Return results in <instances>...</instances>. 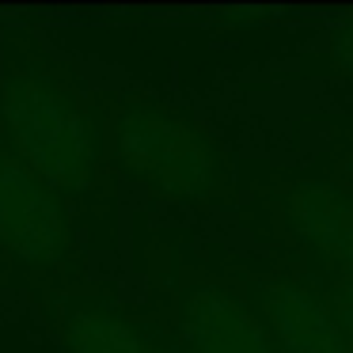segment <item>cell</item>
Returning <instances> with one entry per match:
<instances>
[{
    "label": "cell",
    "mask_w": 353,
    "mask_h": 353,
    "mask_svg": "<svg viewBox=\"0 0 353 353\" xmlns=\"http://www.w3.org/2000/svg\"><path fill=\"white\" fill-rule=\"evenodd\" d=\"M107 110L84 103L50 61L12 50L0 80V137L65 201L99 190Z\"/></svg>",
    "instance_id": "1"
},
{
    "label": "cell",
    "mask_w": 353,
    "mask_h": 353,
    "mask_svg": "<svg viewBox=\"0 0 353 353\" xmlns=\"http://www.w3.org/2000/svg\"><path fill=\"white\" fill-rule=\"evenodd\" d=\"M110 160L125 179L190 205L228 190L224 148L186 114L156 103H125L114 114Z\"/></svg>",
    "instance_id": "2"
},
{
    "label": "cell",
    "mask_w": 353,
    "mask_h": 353,
    "mask_svg": "<svg viewBox=\"0 0 353 353\" xmlns=\"http://www.w3.org/2000/svg\"><path fill=\"white\" fill-rule=\"evenodd\" d=\"M0 254L16 281L57 277L72 262L69 201L0 137Z\"/></svg>",
    "instance_id": "3"
},
{
    "label": "cell",
    "mask_w": 353,
    "mask_h": 353,
    "mask_svg": "<svg viewBox=\"0 0 353 353\" xmlns=\"http://www.w3.org/2000/svg\"><path fill=\"white\" fill-rule=\"evenodd\" d=\"M270 205L300 262L353 274V190L330 171H296L270 190Z\"/></svg>",
    "instance_id": "4"
},
{
    "label": "cell",
    "mask_w": 353,
    "mask_h": 353,
    "mask_svg": "<svg viewBox=\"0 0 353 353\" xmlns=\"http://www.w3.org/2000/svg\"><path fill=\"white\" fill-rule=\"evenodd\" d=\"M243 300L262 323L274 353H353L338 319L300 270L247 274Z\"/></svg>",
    "instance_id": "5"
},
{
    "label": "cell",
    "mask_w": 353,
    "mask_h": 353,
    "mask_svg": "<svg viewBox=\"0 0 353 353\" xmlns=\"http://www.w3.org/2000/svg\"><path fill=\"white\" fill-rule=\"evenodd\" d=\"M171 334L186 353H274L247 300L213 277H190L179 285Z\"/></svg>",
    "instance_id": "6"
},
{
    "label": "cell",
    "mask_w": 353,
    "mask_h": 353,
    "mask_svg": "<svg viewBox=\"0 0 353 353\" xmlns=\"http://www.w3.org/2000/svg\"><path fill=\"white\" fill-rule=\"evenodd\" d=\"M54 323L65 353H171L175 334L156 319H137L95 292H57Z\"/></svg>",
    "instance_id": "7"
},
{
    "label": "cell",
    "mask_w": 353,
    "mask_h": 353,
    "mask_svg": "<svg viewBox=\"0 0 353 353\" xmlns=\"http://www.w3.org/2000/svg\"><path fill=\"white\" fill-rule=\"evenodd\" d=\"M296 270L304 274V281L323 296V304L330 307V315L338 319V327H342L345 342H350V350H353V274L319 266V262H300Z\"/></svg>",
    "instance_id": "8"
},
{
    "label": "cell",
    "mask_w": 353,
    "mask_h": 353,
    "mask_svg": "<svg viewBox=\"0 0 353 353\" xmlns=\"http://www.w3.org/2000/svg\"><path fill=\"white\" fill-rule=\"evenodd\" d=\"M330 69L353 77V19L334 27V34H330Z\"/></svg>",
    "instance_id": "9"
},
{
    "label": "cell",
    "mask_w": 353,
    "mask_h": 353,
    "mask_svg": "<svg viewBox=\"0 0 353 353\" xmlns=\"http://www.w3.org/2000/svg\"><path fill=\"white\" fill-rule=\"evenodd\" d=\"M338 171H342V186L353 190V130L338 141Z\"/></svg>",
    "instance_id": "10"
},
{
    "label": "cell",
    "mask_w": 353,
    "mask_h": 353,
    "mask_svg": "<svg viewBox=\"0 0 353 353\" xmlns=\"http://www.w3.org/2000/svg\"><path fill=\"white\" fill-rule=\"evenodd\" d=\"M171 353H186V350H183V345H179V342H175V345H171Z\"/></svg>",
    "instance_id": "11"
}]
</instances>
